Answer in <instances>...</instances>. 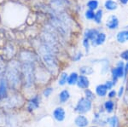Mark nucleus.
<instances>
[{
    "label": "nucleus",
    "instance_id": "nucleus-1",
    "mask_svg": "<svg viewBox=\"0 0 128 127\" xmlns=\"http://www.w3.org/2000/svg\"><path fill=\"white\" fill-rule=\"evenodd\" d=\"M56 51V50L46 45L45 44H43L38 48V52H40V55L44 65L54 74H56L58 70V63H57V60L55 55Z\"/></svg>",
    "mask_w": 128,
    "mask_h": 127
},
{
    "label": "nucleus",
    "instance_id": "nucleus-2",
    "mask_svg": "<svg viewBox=\"0 0 128 127\" xmlns=\"http://www.w3.org/2000/svg\"><path fill=\"white\" fill-rule=\"evenodd\" d=\"M6 77L10 86L16 89L20 85V71L19 64L16 61L10 62L6 69Z\"/></svg>",
    "mask_w": 128,
    "mask_h": 127
},
{
    "label": "nucleus",
    "instance_id": "nucleus-3",
    "mask_svg": "<svg viewBox=\"0 0 128 127\" xmlns=\"http://www.w3.org/2000/svg\"><path fill=\"white\" fill-rule=\"evenodd\" d=\"M22 76H23L25 85L26 86H31L34 83V69L32 62H25L22 65Z\"/></svg>",
    "mask_w": 128,
    "mask_h": 127
},
{
    "label": "nucleus",
    "instance_id": "nucleus-4",
    "mask_svg": "<svg viewBox=\"0 0 128 127\" xmlns=\"http://www.w3.org/2000/svg\"><path fill=\"white\" fill-rule=\"evenodd\" d=\"M92 108V102L87 98H81L78 102L75 110L80 114H84Z\"/></svg>",
    "mask_w": 128,
    "mask_h": 127
},
{
    "label": "nucleus",
    "instance_id": "nucleus-5",
    "mask_svg": "<svg viewBox=\"0 0 128 127\" xmlns=\"http://www.w3.org/2000/svg\"><path fill=\"white\" fill-rule=\"evenodd\" d=\"M124 69H125V67H124V66H123V63L120 62L118 64V67H115V68H114L112 70V74H113L114 84H115V82H116L118 78H120V77L124 76Z\"/></svg>",
    "mask_w": 128,
    "mask_h": 127
},
{
    "label": "nucleus",
    "instance_id": "nucleus-6",
    "mask_svg": "<svg viewBox=\"0 0 128 127\" xmlns=\"http://www.w3.org/2000/svg\"><path fill=\"white\" fill-rule=\"evenodd\" d=\"M20 59L25 62H34L35 61V56L32 53L28 52V51H23V52L20 53Z\"/></svg>",
    "mask_w": 128,
    "mask_h": 127
},
{
    "label": "nucleus",
    "instance_id": "nucleus-7",
    "mask_svg": "<svg viewBox=\"0 0 128 127\" xmlns=\"http://www.w3.org/2000/svg\"><path fill=\"white\" fill-rule=\"evenodd\" d=\"M107 26L109 28V29H116L119 26V20L116 16L114 15H111L110 17L108 18V20H107L106 22Z\"/></svg>",
    "mask_w": 128,
    "mask_h": 127
},
{
    "label": "nucleus",
    "instance_id": "nucleus-8",
    "mask_svg": "<svg viewBox=\"0 0 128 127\" xmlns=\"http://www.w3.org/2000/svg\"><path fill=\"white\" fill-rule=\"evenodd\" d=\"M53 115H54V118L57 121H62L65 119V111L63 110L62 108H57L55 109Z\"/></svg>",
    "mask_w": 128,
    "mask_h": 127
},
{
    "label": "nucleus",
    "instance_id": "nucleus-9",
    "mask_svg": "<svg viewBox=\"0 0 128 127\" xmlns=\"http://www.w3.org/2000/svg\"><path fill=\"white\" fill-rule=\"evenodd\" d=\"M77 85H78V86H79L80 88H82V89H86V88L89 87L90 83H89V79H87V78H86V76L81 75V76H80L79 79H78Z\"/></svg>",
    "mask_w": 128,
    "mask_h": 127
},
{
    "label": "nucleus",
    "instance_id": "nucleus-10",
    "mask_svg": "<svg viewBox=\"0 0 128 127\" xmlns=\"http://www.w3.org/2000/svg\"><path fill=\"white\" fill-rule=\"evenodd\" d=\"M99 32H98L96 29H88L86 31V33H84V36H86V38L88 39L92 40V43L94 42L95 39L96 38Z\"/></svg>",
    "mask_w": 128,
    "mask_h": 127
},
{
    "label": "nucleus",
    "instance_id": "nucleus-11",
    "mask_svg": "<svg viewBox=\"0 0 128 127\" xmlns=\"http://www.w3.org/2000/svg\"><path fill=\"white\" fill-rule=\"evenodd\" d=\"M7 92V81L5 79H0V98H4Z\"/></svg>",
    "mask_w": 128,
    "mask_h": 127
},
{
    "label": "nucleus",
    "instance_id": "nucleus-12",
    "mask_svg": "<svg viewBox=\"0 0 128 127\" xmlns=\"http://www.w3.org/2000/svg\"><path fill=\"white\" fill-rule=\"evenodd\" d=\"M75 124L79 127H86L88 125V120L83 115H80L75 119Z\"/></svg>",
    "mask_w": 128,
    "mask_h": 127
},
{
    "label": "nucleus",
    "instance_id": "nucleus-13",
    "mask_svg": "<svg viewBox=\"0 0 128 127\" xmlns=\"http://www.w3.org/2000/svg\"><path fill=\"white\" fill-rule=\"evenodd\" d=\"M117 40L120 43H125L128 41V30L121 31L117 34Z\"/></svg>",
    "mask_w": 128,
    "mask_h": 127
},
{
    "label": "nucleus",
    "instance_id": "nucleus-14",
    "mask_svg": "<svg viewBox=\"0 0 128 127\" xmlns=\"http://www.w3.org/2000/svg\"><path fill=\"white\" fill-rule=\"evenodd\" d=\"M38 105H40V102H38V97H35L32 98V99L30 100L29 103H28V109H29L30 111L34 110L38 107Z\"/></svg>",
    "mask_w": 128,
    "mask_h": 127
},
{
    "label": "nucleus",
    "instance_id": "nucleus-15",
    "mask_svg": "<svg viewBox=\"0 0 128 127\" xmlns=\"http://www.w3.org/2000/svg\"><path fill=\"white\" fill-rule=\"evenodd\" d=\"M104 6H105V8L108 10H114L118 7L117 3H115L114 1H113V0H107L104 3Z\"/></svg>",
    "mask_w": 128,
    "mask_h": 127
},
{
    "label": "nucleus",
    "instance_id": "nucleus-16",
    "mask_svg": "<svg viewBox=\"0 0 128 127\" xmlns=\"http://www.w3.org/2000/svg\"><path fill=\"white\" fill-rule=\"evenodd\" d=\"M107 87L105 86V85H100L96 87V94L99 96V97H104L106 96V93H107Z\"/></svg>",
    "mask_w": 128,
    "mask_h": 127
},
{
    "label": "nucleus",
    "instance_id": "nucleus-17",
    "mask_svg": "<svg viewBox=\"0 0 128 127\" xmlns=\"http://www.w3.org/2000/svg\"><path fill=\"white\" fill-rule=\"evenodd\" d=\"M105 39H106V35L104 33V32H101V33H98V37H96V38L95 39V41L93 42V44L94 43L96 44H98V45H100V44H102L104 43Z\"/></svg>",
    "mask_w": 128,
    "mask_h": 127
},
{
    "label": "nucleus",
    "instance_id": "nucleus-18",
    "mask_svg": "<svg viewBox=\"0 0 128 127\" xmlns=\"http://www.w3.org/2000/svg\"><path fill=\"white\" fill-rule=\"evenodd\" d=\"M78 79H79V77H78V74L76 73H71V74L69 75V77L68 78V83L69 84V85H75V84H77V81H78Z\"/></svg>",
    "mask_w": 128,
    "mask_h": 127
},
{
    "label": "nucleus",
    "instance_id": "nucleus-19",
    "mask_svg": "<svg viewBox=\"0 0 128 127\" xmlns=\"http://www.w3.org/2000/svg\"><path fill=\"white\" fill-rule=\"evenodd\" d=\"M70 97V95H69V92L68 91H62L60 93L59 95V98H60V101H61L62 102H67L68 100L69 99Z\"/></svg>",
    "mask_w": 128,
    "mask_h": 127
},
{
    "label": "nucleus",
    "instance_id": "nucleus-20",
    "mask_svg": "<svg viewBox=\"0 0 128 127\" xmlns=\"http://www.w3.org/2000/svg\"><path fill=\"white\" fill-rule=\"evenodd\" d=\"M87 7L89 8V9H92V10L98 9V2L96 0H90L87 3Z\"/></svg>",
    "mask_w": 128,
    "mask_h": 127
},
{
    "label": "nucleus",
    "instance_id": "nucleus-21",
    "mask_svg": "<svg viewBox=\"0 0 128 127\" xmlns=\"http://www.w3.org/2000/svg\"><path fill=\"white\" fill-rule=\"evenodd\" d=\"M102 10L99 9L96 11V13H95L94 20L96 23H101V21H102Z\"/></svg>",
    "mask_w": 128,
    "mask_h": 127
},
{
    "label": "nucleus",
    "instance_id": "nucleus-22",
    "mask_svg": "<svg viewBox=\"0 0 128 127\" xmlns=\"http://www.w3.org/2000/svg\"><path fill=\"white\" fill-rule=\"evenodd\" d=\"M68 74L66 73H62V75L60 76V79H59V85H64L66 83L68 82Z\"/></svg>",
    "mask_w": 128,
    "mask_h": 127
},
{
    "label": "nucleus",
    "instance_id": "nucleus-23",
    "mask_svg": "<svg viewBox=\"0 0 128 127\" xmlns=\"http://www.w3.org/2000/svg\"><path fill=\"white\" fill-rule=\"evenodd\" d=\"M104 107H105V109L107 110L108 113H111L113 111L114 109V102H111V101H108L105 102L104 104Z\"/></svg>",
    "mask_w": 128,
    "mask_h": 127
},
{
    "label": "nucleus",
    "instance_id": "nucleus-24",
    "mask_svg": "<svg viewBox=\"0 0 128 127\" xmlns=\"http://www.w3.org/2000/svg\"><path fill=\"white\" fill-rule=\"evenodd\" d=\"M80 72H81L83 74H92L93 73V70H92L90 67H83L80 68Z\"/></svg>",
    "mask_w": 128,
    "mask_h": 127
},
{
    "label": "nucleus",
    "instance_id": "nucleus-25",
    "mask_svg": "<svg viewBox=\"0 0 128 127\" xmlns=\"http://www.w3.org/2000/svg\"><path fill=\"white\" fill-rule=\"evenodd\" d=\"M108 122L109 123L111 127H116L117 124H118V120L116 117H112L110 119H108Z\"/></svg>",
    "mask_w": 128,
    "mask_h": 127
},
{
    "label": "nucleus",
    "instance_id": "nucleus-26",
    "mask_svg": "<svg viewBox=\"0 0 128 127\" xmlns=\"http://www.w3.org/2000/svg\"><path fill=\"white\" fill-rule=\"evenodd\" d=\"M94 16H95V13H94L93 10L89 9L86 12V17L87 18L88 20H93Z\"/></svg>",
    "mask_w": 128,
    "mask_h": 127
},
{
    "label": "nucleus",
    "instance_id": "nucleus-27",
    "mask_svg": "<svg viewBox=\"0 0 128 127\" xmlns=\"http://www.w3.org/2000/svg\"><path fill=\"white\" fill-rule=\"evenodd\" d=\"M52 91H53L52 88H46V89L44 91V92H43V94H44V97H49V96L51 94Z\"/></svg>",
    "mask_w": 128,
    "mask_h": 127
},
{
    "label": "nucleus",
    "instance_id": "nucleus-28",
    "mask_svg": "<svg viewBox=\"0 0 128 127\" xmlns=\"http://www.w3.org/2000/svg\"><path fill=\"white\" fill-rule=\"evenodd\" d=\"M83 44H84V48H86V51H88L89 49H90V44H89V39H88V38H84V39L83 41Z\"/></svg>",
    "mask_w": 128,
    "mask_h": 127
},
{
    "label": "nucleus",
    "instance_id": "nucleus-29",
    "mask_svg": "<svg viewBox=\"0 0 128 127\" xmlns=\"http://www.w3.org/2000/svg\"><path fill=\"white\" fill-rule=\"evenodd\" d=\"M86 95L87 99H89V100L93 98V94H92V92L90 91H89V90H86Z\"/></svg>",
    "mask_w": 128,
    "mask_h": 127
},
{
    "label": "nucleus",
    "instance_id": "nucleus-30",
    "mask_svg": "<svg viewBox=\"0 0 128 127\" xmlns=\"http://www.w3.org/2000/svg\"><path fill=\"white\" fill-rule=\"evenodd\" d=\"M120 56H121V58L124 59V60L128 61V50H126V51H124V52L121 53Z\"/></svg>",
    "mask_w": 128,
    "mask_h": 127
},
{
    "label": "nucleus",
    "instance_id": "nucleus-31",
    "mask_svg": "<svg viewBox=\"0 0 128 127\" xmlns=\"http://www.w3.org/2000/svg\"><path fill=\"white\" fill-rule=\"evenodd\" d=\"M113 85H114V84L112 83V82H110V81H108L106 84H105V86L107 87V89H108V90H110L111 88L113 87Z\"/></svg>",
    "mask_w": 128,
    "mask_h": 127
},
{
    "label": "nucleus",
    "instance_id": "nucleus-32",
    "mask_svg": "<svg viewBox=\"0 0 128 127\" xmlns=\"http://www.w3.org/2000/svg\"><path fill=\"white\" fill-rule=\"evenodd\" d=\"M81 57H82V54L80 52H79L77 55H76V56L74 57V61H79L80 59L81 58Z\"/></svg>",
    "mask_w": 128,
    "mask_h": 127
},
{
    "label": "nucleus",
    "instance_id": "nucleus-33",
    "mask_svg": "<svg viewBox=\"0 0 128 127\" xmlns=\"http://www.w3.org/2000/svg\"><path fill=\"white\" fill-rule=\"evenodd\" d=\"M127 73H128V62H127V64L126 65L125 69H124V76H125V77H126Z\"/></svg>",
    "mask_w": 128,
    "mask_h": 127
},
{
    "label": "nucleus",
    "instance_id": "nucleus-34",
    "mask_svg": "<svg viewBox=\"0 0 128 127\" xmlns=\"http://www.w3.org/2000/svg\"><path fill=\"white\" fill-rule=\"evenodd\" d=\"M123 91H124V87H120V91H119V94H118V96L120 97L122 96V94H123Z\"/></svg>",
    "mask_w": 128,
    "mask_h": 127
},
{
    "label": "nucleus",
    "instance_id": "nucleus-35",
    "mask_svg": "<svg viewBox=\"0 0 128 127\" xmlns=\"http://www.w3.org/2000/svg\"><path fill=\"white\" fill-rule=\"evenodd\" d=\"M115 93H116V92H115L114 91H112L110 92V93L108 94V97H110V98H111V97H114L115 96Z\"/></svg>",
    "mask_w": 128,
    "mask_h": 127
},
{
    "label": "nucleus",
    "instance_id": "nucleus-36",
    "mask_svg": "<svg viewBox=\"0 0 128 127\" xmlns=\"http://www.w3.org/2000/svg\"><path fill=\"white\" fill-rule=\"evenodd\" d=\"M125 102L128 104V92L126 93V97H125Z\"/></svg>",
    "mask_w": 128,
    "mask_h": 127
},
{
    "label": "nucleus",
    "instance_id": "nucleus-37",
    "mask_svg": "<svg viewBox=\"0 0 128 127\" xmlns=\"http://www.w3.org/2000/svg\"><path fill=\"white\" fill-rule=\"evenodd\" d=\"M120 3H124V4H126V3H128V0H120Z\"/></svg>",
    "mask_w": 128,
    "mask_h": 127
},
{
    "label": "nucleus",
    "instance_id": "nucleus-38",
    "mask_svg": "<svg viewBox=\"0 0 128 127\" xmlns=\"http://www.w3.org/2000/svg\"><path fill=\"white\" fill-rule=\"evenodd\" d=\"M94 127H95V126H94Z\"/></svg>",
    "mask_w": 128,
    "mask_h": 127
}]
</instances>
